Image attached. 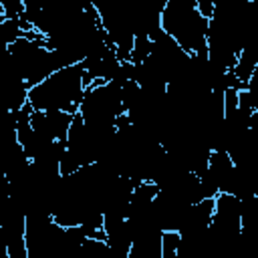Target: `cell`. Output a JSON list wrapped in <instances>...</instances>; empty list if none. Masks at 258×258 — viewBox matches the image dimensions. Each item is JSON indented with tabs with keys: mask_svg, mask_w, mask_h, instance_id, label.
Returning a JSON list of instances; mask_svg holds the SVG:
<instances>
[{
	"mask_svg": "<svg viewBox=\"0 0 258 258\" xmlns=\"http://www.w3.org/2000/svg\"><path fill=\"white\" fill-rule=\"evenodd\" d=\"M6 69L32 89L64 67L58 54L46 46L44 38L20 36L16 42L6 46Z\"/></svg>",
	"mask_w": 258,
	"mask_h": 258,
	"instance_id": "3",
	"label": "cell"
},
{
	"mask_svg": "<svg viewBox=\"0 0 258 258\" xmlns=\"http://www.w3.org/2000/svg\"><path fill=\"white\" fill-rule=\"evenodd\" d=\"M210 20L198 10V0H167L161 12V28L187 54H208Z\"/></svg>",
	"mask_w": 258,
	"mask_h": 258,
	"instance_id": "2",
	"label": "cell"
},
{
	"mask_svg": "<svg viewBox=\"0 0 258 258\" xmlns=\"http://www.w3.org/2000/svg\"><path fill=\"white\" fill-rule=\"evenodd\" d=\"M83 258H111V250L105 240L87 238L83 244Z\"/></svg>",
	"mask_w": 258,
	"mask_h": 258,
	"instance_id": "7",
	"label": "cell"
},
{
	"mask_svg": "<svg viewBox=\"0 0 258 258\" xmlns=\"http://www.w3.org/2000/svg\"><path fill=\"white\" fill-rule=\"evenodd\" d=\"M20 36H24L20 18H16V20H10V18L0 20V38H2L4 46H10V44L16 42Z\"/></svg>",
	"mask_w": 258,
	"mask_h": 258,
	"instance_id": "6",
	"label": "cell"
},
{
	"mask_svg": "<svg viewBox=\"0 0 258 258\" xmlns=\"http://www.w3.org/2000/svg\"><path fill=\"white\" fill-rule=\"evenodd\" d=\"M151 38L149 36H135V42H133V52H131V62L133 64H141L145 62L149 56H151Z\"/></svg>",
	"mask_w": 258,
	"mask_h": 258,
	"instance_id": "8",
	"label": "cell"
},
{
	"mask_svg": "<svg viewBox=\"0 0 258 258\" xmlns=\"http://www.w3.org/2000/svg\"><path fill=\"white\" fill-rule=\"evenodd\" d=\"M214 8H216V2L214 0H198V10L204 18H212L214 16Z\"/></svg>",
	"mask_w": 258,
	"mask_h": 258,
	"instance_id": "9",
	"label": "cell"
},
{
	"mask_svg": "<svg viewBox=\"0 0 258 258\" xmlns=\"http://www.w3.org/2000/svg\"><path fill=\"white\" fill-rule=\"evenodd\" d=\"M79 113L89 127L115 129V121L125 115L121 87L113 83H93L85 89Z\"/></svg>",
	"mask_w": 258,
	"mask_h": 258,
	"instance_id": "4",
	"label": "cell"
},
{
	"mask_svg": "<svg viewBox=\"0 0 258 258\" xmlns=\"http://www.w3.org/2000/svg\"><path fill=\"white\" fill-rule=\"evenodd\" d=\"M85 97V69L73 64L56 71L40 85L28 91V103L34 111H64L77 115Z\"/></svg>",
	"mask_w": 258,
	"mask_h": 258,
	"instance_id": "1",
	"label": "cell"
},
{
	"mask_svg": "<svg viewBox=\"0 0 258 258\" xmlns=\"http://www.w3.org/2000/svg\"><path fill=\"white\" fill-rule=\"evenodd\" d=\"M256 67H258V40L252 42L250 46H246V48L240 52L238 64H236V69H234L232 73L238 77L240 83H244V85L248 87V81L252 79Z\"/></svg>",
	"mask_w": 258,
	"mask_h": 258,
	"instance_id": "5",
	"label": "cell"
}]
</instances>
